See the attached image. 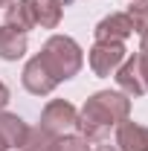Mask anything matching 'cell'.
Listing matches in <instances>:
<instances>
[{
	"instance_id": "6da1fadb",
	"label": "cell",
	"mask_w": 148,
	"mask_h": 151,
	"mask_svg": "<svg viewBox=\"0 0 148 151\" xmlns=\"http://www.w3.org/2000/svg\"><path fill=\"white\" fill-rule=\"evenodd\" d=\"M131 113V99L119 90H99L84 102V108L78 111L75 128L87 142H102L113 125H119L122 119H128Z\"/></svg>"
},
{
	"instance_id": "7a4b0ae2",
	"label": "cell",
	"mask_w": 148,
	"mask_h": 151,
	"mask_svg": "<svg viewBox=\"0 0 148 151\" xmlns=\"http://www.w3.org/2000/svg\"><path fill=\"white\" fill-rule=\"evenodd\" d=\"M35 58H38V64L44 67V73L50 76L55 84L73 78L81 70V61H84L78 44H75L73 38H67V35H52Z\"/></svg>"
},
{
	"instance_id": "9a60e30c",
	"label": "cell",
	"mask_w": 148,
	"mask_h": 151,
	"mask_svg": "<svg viewBox=\"0 0 148 151\" xmlns=\"http://www.w3.org/2000/svg\"><path fill=\"white\" fill-rule=\"evenodd\" d=\"M139 67H142V76H145V84H148V32L142 35V44H139Z\"/></svg>"
},
{
	"instance_id": "5b68a950",
	"label": "cell",
	"mask_w": 148,
	"mask_h": 151,
	"mask_svg": "<svg viewBox=\"0 0 148 151\" xmlns=\"http://www.w3.org/2000/svg\"><path fill=\"white\" fill-rule=\"evenodd\" d=\"M116 84H119V90L128 96V99H137V96L148 93V84H145V76H142L139 55H137V52L128 55L119 64V70H116Z\"/></svg>"
},
{
	"instance_id": "9c48e42d",
	"label": "cell",
	"mask_w": 148,
	"mask_h": 151,
	"mask_svg": "<svg viewBox=\"0 0 148 151\" xmlns=\"http://www.w3.org/2000/svg\"><path fill=\"white\" fill-rule=\"evenodd\" d=\"M6 26H12L18 32H29L32 26H38L32 0H12L6 6Z\"/></svg>"
},
{
	"instance_id": "3957f363",
	"label": "cell",
	"mask_w": 148,
	"mask_h": 151,
	"mask_svg": "<svg viewBox=\"0 0 148 151\" xmlns=\"http://www.w3.org/2000/svg\"><path fill=\"white\" fill-rule=\"evenodd\" d=\"M125 44L122 41H96L90 47V55H87V61H90V70L96 76H111V73H116L119 70V64L125 61Z\"/></svg>"
},
{
	"instance_id": "ba28073f",
	"label": "cell",
	"mask_w": 148,
	"mask_h": 151,
	"mask_svg": "<svg viewBox=\"0 0 148 151\" xmlns=\"http://www.w3.org/2000/svg\"><path fill=\"white\" fill-rule=\"evenodd\" d=\"M26 122L20 119L18 113H3L0 111V139H3V145L6 148H20L23 145V139H26Z\"/></svg>"
},
{
	"instance_id": "ac0fdd59",
	"label": "cell",
	"mask_w": 148,
	"mask_h": 151,
	"mask_svg": "<svg viewBox=\"0 0 148 151\" xmlns=\"http://www.w3.org/2000/svg\"><path fill=\"white\" fill-rule=\"evenodd\" d=\"M9 3H12V0H0V6H9Z\"/></svg>"
},
{
	"instance_id": "8992f818",
	"label": "cell",
	"mask_w": 148,
	"mask_h": 151,
	"mask_svg": "<svg viewBox=\"0 0 148 151\" xmlns=\"http://www.w3.org/2000/svg\"><path fill=\"white\" fill-rule=\"evenodd\" d=\"M116 151H148V125L122 119L116 125Z\"/></svg>"
},
{
	"instance_id": "5bb4252c",
	"label": "cell",
	"mask_w": 148,
	"mask_h": 151,
	"mask_svg": "<svg viewBox=\"0 0 148 151\" xmlns=\"http://www.w3.org/2000/svg\"><path fill=\"white\" fill-rule=\"evenodd\" d=\"M50 151H90L84 137H55Z\"/></svg>"
},
{
	"instance_id": "277c9868",
	"label": "cell",
	"mask_w": 148,
	"mask_h": 151,
	"mask_svg": "<svg viewBox=\"0 0 148 151\" xmlns=\"http://www.w3.org/2000/svg\"><path fill=\"white\" fill-rule=\"evenodd\" d=\"M75 119H78V111H75L70 102L52 99L44 108V113H41V125L38 128H44V131L52 134V137H64L70 128H75Z\"/></svg>"
},
{
	"instance_id": "52a82bcc",
	"label": "cell",
	"mask_w": 148,
	"mask_h": 151,
	"mask_svg": "<svg viewBox=\"0 0 148 151\" xmlns=\"http://www.w3.org/2000/svg\"><path fill=\"white\" fill-rule=\"evenodd\" d=\"M96 41H122L125 44V38L134 32V26H131V20L125 12H116V15H108V18H102L96 23Z\"/></svg>"
},
{
	"instance_id": "8fae6325",
	"label": "cell",
	"mask_w": 148,
	"mask_h": 151,
	"mask_svg": "<svg viewBox=\"0 0 148 151\" xmlns=\"http://www.w3.org/2000/svg\"><path fill=\"white\" fill-rule=\"evenodd\" d=\"M70 0H32V9H35V20L44 29H55L61 18H64V6Z\"/></svg>"
},
{
	"instance_id": "4fadbf2b",
	"label": "cell",
	"mask_w": 148,
	"mask_h": 151,
	"mask_svg": "<svg viewBox=\"0 0 148 151\" xmlns=\"http://www.w3.org/2000/svg\"><path fill=\"white\" fill-rule=\"evenodd\" d=\"M125 15H128L134 32H139V35H145V32H148V0H134Z\"/></svg>"
},
{
	"instance_id": "d6986e66",
	"label": "cell",
	"mask_w": 148,
	"mask_h": 151,
	"mask_svg": "<svg viewBox=\"0 0 148 151\" xmlns=\"http://www.w3.org/2000/svg\"><path fill=\"white\" fill-rule=\"evenodd\" d=\"M0 151H9V148H6V145H3V139H0Z\"/></svg>"
},
{
	"instance_id": "30bf717a",
	"label": "cell",
	"mask_w": 148,
	"mask_h": 151,
	"mask_svg": "<svg viewBox=\"0 0 148 151\" xmlns=\"http://www.w3.org/2000/svg\"><path fill=\"white\" fill-rule=\"evenodd\" d=\"M26 52V32H18L12 26H0V58L3 61H18Z\"/></svg>"
},
{
	"instance_id": "7c38bea8",
	"label": "cell",
	"mask_w": 148,
	"mask_h": 151,
	"mask_svg": "<svg viewBox=\"0 0 148 151\" xmlns=\"http://www.w3.org/2000/svg\"><path fill=\"white\" fill-rule=\"evenodd\" d=\"M52 142H55V137L47 134L44 128H29V134H26L20 151H50V148H52Z\"/></svg>"
},
{
	"instance_id": "e0dca14e",
	"label": "cell",
	"mask_w": 148,
	"mask_h": 151,
	"mask_svg": "<svg viewBox=\"0 0 148 151\" xmlns=\"http://www.w3.org/2000/svg\"><path fill=\"white\" fill-rule=\"evenodd\" d=\"M96 151H116V148H111V145H99Z\"/></svg>"
},
{
	"instance_id": "2e32d148",
	"label": "cell",
	"mask_w": 148,
	"mask_h": 151,
	"mask_svg": "<svg viewBox=\"0 0 148 151\" xmlns=\"http://www.w3.org/2000/svg\"><path fill=\"white\" fill-rule=\"evenodd\" d=\"M6 105H9V87H6V84L0 81V111H3Z\"/></svg>"
}]
</instances>
